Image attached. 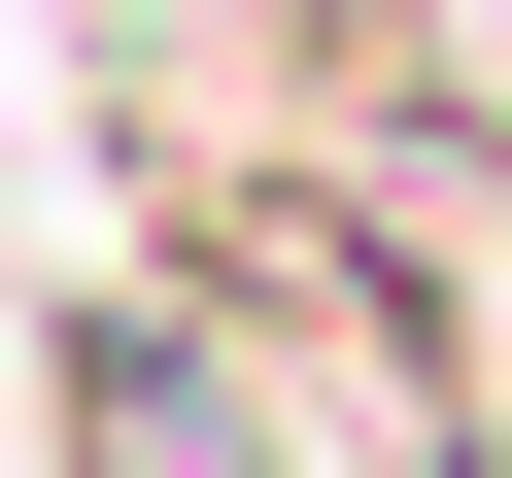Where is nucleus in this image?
Here are the masks:
<instances>
[{"mask_svg":"<svg viewBox=\"0 0 512 478\" xmlns=\"http://www.w3.org/2000/svg\"><path fill=\"white\" fill-rule=\"evenodd\" d=\"M35 410H69V478H274V342L205 274H69L35 308Z\"/></svg>","mask_w":512,"mask_h":478,"instance_id":"1","label":"nucleus"}]
</instances>
